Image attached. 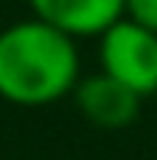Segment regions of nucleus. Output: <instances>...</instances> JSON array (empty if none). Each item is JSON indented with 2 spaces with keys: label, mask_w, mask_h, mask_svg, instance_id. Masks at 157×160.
Masks as SVG:
<instances>
[{
  "label": "nucleus",
  "mask_w": 157,
  "mask_h": 160,
  "mask_svg": "<svg viewBox=\"0 0 157 160\" xmlns=\"http://www.w3.org/2000/svg\"><path fill=\"white\" fill-rule=\"evenodd\" d=\"M124 17L157 33V0H124Z\"/></svg>",
  "instance_id": "nucleus-5"
},
{
  "label": "nucleus",
  "mask_w": 157,
  "mask_h": 160,
  "mask_svg": "<svg viewBox=\"0 0 157 160\" xmlns=\"http://www.w3.org/2000/svg\"><path fill=\"white\" fill-rule=\"evenodd\" d=\"M72 98H75V108L82 111V118L102 131H121V128L134 124L141 114V101H144L134 92H128L124 85H118L115 78L102 75V72L82 75Z\"/></svg>",
  "instance_id": "nucleus-3"
},
{
  "label": "nucleus",
  "mask_w": 157,
  "mask_h": 160,
  "mask_svg": "<svg viewBox=\"0 0 157 160\" xmlns=\"http://www.w3.org/2000/svg\"><path fill=\"white\" fill-rule=\"evenodd\" d=\"M98 72L138 98L157 95V33L121 17L98 36Z\"/></svg>",
  "instance_id": "nucleus-2"
},
{
  "label": "nucleus",
  "mask_w": 157,
  "mask_h": 160,
  "mask_svg": "<svg viewBox=\"0 0 157 160\" xmlns=\"http://www.w3.org/2000/svg\"><path fill=\"white\" fill-rule=\"evenodd\" d=\"M82 78L78 42L30 17L0 30V98L17 108H46L72 95Z\"/></svg>",
  "instance_id": "nucleus-1"
},
{
  "label": "nucleus",
  "mask_w": 157,
  "mask_h": 160,
  "mask_svg": "<svg viewBox=\"0 0 157 160\" xmlns=\"http://www.w3.org/2000/svg\"><path fill=\"white\" fill-rule=\"evenodd\" d=\"M33 17L62 30L72 39L102 36L124 17V0H26Z\"/></svg>",
  "instance_id": "nucleus-4"
}]
</instances>
